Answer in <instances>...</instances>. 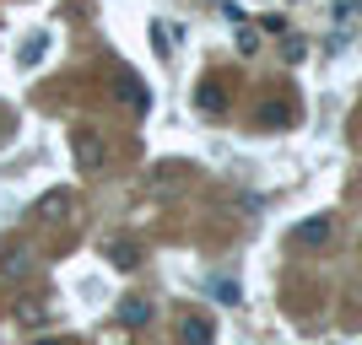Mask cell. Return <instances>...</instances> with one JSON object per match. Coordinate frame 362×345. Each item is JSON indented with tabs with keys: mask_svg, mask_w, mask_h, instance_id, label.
<instances>
[{
	"mask_svg": "<svg viewBox=\"0 0 362 345\" xmlns=\"http://www.w3.org/2000/svg\"><path fill=\"white\" fill-rule=\"evenodd\" d=\"M108 259H114V270H136L141 248H136V243H124V238H114V243H108Z\"/></svg>",
	"mask_w": 362,
	"mask_h": 345,
	"instance_id": "cell-8",
	"label": "cell"
},
{
	"mask_svg": "<svg viewBox=\"0 0 362 345\" xmlns=\"http://www.w3.org/2000/svg\"><path fill=\"white\" fill-rule=\"evenodd\" d=\"M71 151H76V167H81V173H103V167H108V146H103L98 130H76Z\"/></svg>",
	"mask_w": 362,
	"mask_h": 345,
	"instance_id": "cell-1",
	"label": "cell"
},
{
	"mask_svg": "<svg viewBox=\"0 0 362 345\" xmlns=\"http://www.w3.org/2000/svg\"><path fill=\"white\" fill-rule=\"evenodd\" d=\"M44 54H49V32H28V38H22V49H16V65H22V71H33Z\"/></svg>",
	"mask_w": 362,
	"mask_h": 345,
	"instance_id": "cell-7",
	"label": "cell"
},
{
	"mask_svg": "<svg viewBox=\"0 0 362 345\" xmlns=\"http://www.w3.org/2000/svg\"><path fill=\"white\" fill-rule=\"evenodd\" d=\"M259 124L281 130V124H292V108H287V103H265V108H259Z\"/></svg>",
	"mask_w": 362,
	"mask_h": 345,
	"instance_id": "cell-11",
	"label": "cell"
},
{
	"mask_svg": "<svg viewBox=\"0 0 362 345\" xmlns=\"http://www.w3.org/2000/svg\"><path fill=\"white\" fill-rule=\"evenodd\" d=\"M330 232H335L330 216H308V222L292 232V243H298V248H325V243H330Z\"/></svg>",
	"mask_w": 362,
	"mask_h": 345,
	"instance_id": "cell-3",
	"label": "cell"
},
{
	"mask_svg": "<svg viewBox=\"0 0 362 345\" xmlns=\"http://www.w3.org/2000/svg\"><path fill=\"white\" fill-rule=\"evenodd\" d=\"M211 291L227 302V308H238V297H243V291H238V281H211Z\"/></svg>",
	"mask_w": 362,
	"mask_h": 345,
	"instance_id": "cell-12",
	"label": "cell"
},
{
	"mask_svg": "<svg viewBox=\"0 0 362 345\" xmlns=\"http://www.w3.org/2000/svg\"><path fill=\"white\" fill-rule=\"evenodd\" d=\"M71 210H76V195H71V189H49V195L38 200V216H44V222H65Z\"/></svg>",
	"mask_w": 362,
	"mask_h": 345,
	"instance_id": "cell-4",
	"label": "cell"
},
{
	"mask_svg": "<svg viewBox=\"0 0 362 345\" xmlns=\"http://www.w3.org/2000/svg\"><path fill=\"white\" fill-rule=\"evenodd\" d=\"M22 270H28V248H22L16 238H6V243H0V275H6V281H16Z\"/></svg>",
	"mask_w": 362,
	"mask_h": 345,
	"instance_id": "cell-6",
	"label": "cell"
},
{
	"mask_svg": "<svg viewBox=\"0 0 362 345\" xmlns=\"http://www.w3.org/2000/svg\"><path fill=\"white\" fill-rule=\"evenodd\" d=\"M222 103H227V97L216 92V81H200V92H195V108H200V114H222Z\"/></svg>",
	"mask_w": 362,
	"mask_h": 345,
	"instance_id": "cell-10",
	"label": "cell"
},
{
	"mask_svg": "<svg viewBox=\"0 0 362 345\" xmlns=\"http://www.w3.org/2000/svg\"><path fill=\"white\" fill-rule=\"evenodd\" d=\"M179 340H184V345H216V329H211L200 313H184V318H179Z\"/></svg>",
	"mask_w": 362,
	"mask_h": 345,
	"instance_id": "cell-5",
	"label": "cell"
},
{
	"mask_svg": "<svg viewBox=\"0 0 362 345\" xmlns=\"http://www.w3.org/2000/svg\"><path fill=\"white\" fill-rule=\"evenodd\" d=\"M146 318H151V308H146V302H141V297L119 302V324H124V329H141V324H146Z\"/></svg>",
	"mask_w": 362,
	"mask_h": 345,
	"instance_id": "cell-9",
	"label": "cell"
},
{
	"mask_svg": "<svg viewBox=\"0 0 362 345\" xmlns=\"http://www.w3.org/2000/svg\"><path fill=\"white\" fill-rule=\"evenodd\" d=\"M114 103H124L130 114H146L151 92L141 87V75H136V71H114Z\"/></svg>",
	"mask_w": 362,
	"mask_h": 345,
	"instance_id": "cell-2",
	"label": "cell"
},
{
	"mask_svg": "<svg viewBox=\"0 0 362 345\" xmlns=\"http://www.w3.org/2000/svg\"><path fill=\"white\" fill-rule=\"evenodd\" d=\"M38 345H76V340H65V334H49V340H38Z\"/></svg>",
	"mask_w": 362,
	"mask_h": 345,
	"instance_id": "cell-13",
	"label": "cell"
}]
</instances>
